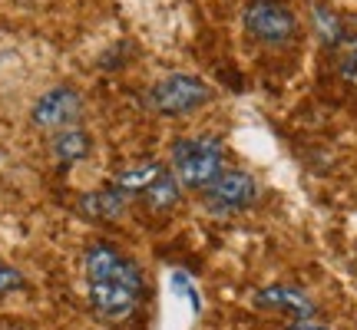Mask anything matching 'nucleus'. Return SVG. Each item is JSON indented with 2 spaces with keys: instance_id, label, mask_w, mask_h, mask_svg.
Segmentation results:
<instances>
[{
  "instance_id": "obj_11",
  "label": "nucleus",
  "mask_w": 357,
  "mask_h": 330,
  "mask_svg": "<svg viewBox=\"0 0 357 330\" xmlns=\"http://www.w3.org/2000/svg\"><path fill=\"white\" fill-rule=\"evenodd\" d=\"M182 198V182L172 175V168H166L162 175L153 182V189L142 191V205L149 208V212H172Z\"/></svg>"
},
{
  "instance_id": "obj_4",
  "label": "nucleus",
  "mask_w": 357,
  "mask_h": 330,
  "mask_svg": "<svg viewBox=\"0 0 357 330\" xmlns=\"http://www.w3.org/2000/svg\"><path fill=\"white\" fill-rule=\"evenodd\" d=\"M242 20L245 30L265 47H284L298 37V17L281 0H248Z\"/></svg>"
},
{
  "instance_id": "obj_13",
  "label": "nucleus",
  "mask_w": 357,
  "mask_h": 330,
  "mask_svg": "<svg viewBox=\"0 0 357 330\" xmlns=\"http://www.w3.org/2000/svg\"><path fill=\"white\" fill-rule=\"evenodd\" d=\"M337 73L341 79H347L351 86H357V37L344 40L337 47Z\"/></svg>"
},
{
  "instance_id": "obj_9",
  "label": "nucleus",
  "mask_w": 357,
  "mask_h": 330,
  "mask_svg": "<svg viewBox=\"0 0 357 330\" xmlns=\"http://www.w3.org/2000/svg\"><path fill=\"white\" fill-rule=\"evenodd\" d=\"M169 165H162V162H155V159H139V162H126V165H119L116 168V175L109 178L116 189L123 191V195H139L142 198V191H149L153 189V182L162 172H166Z\"/></svg>"
},
{
  "instance_id": "obj_15",
  "label": "nucleus",
  "mask_w": 357,
  "mask_h": 330,
  "mask_svg": "<svg viewBox=\"0 0 357 330\" xmlns=\"http://www.w3.org/2000/svg\"><path fill=\"white\" fill-rule=\"evenodd\" d=\"M288 330H331V327H324V324H318L314 317H307V320H294Z\"/></svg>"
},
{
  "instance_id": "obj_10",
  "label": "nucleus",
  "mask_w": 357,
  "mask_h": 330,
  "mask_svg": "<svg viewBox=\"0 0 357 330\" xmlns=\"http://www.w3.org/2000/svg\"><path fill=\"white\" fill-rule=\"evenodd\" d=\"M50 152H53L56 162L70 168V165H79L83 159H89V152H93V139H89L86 129H79V126L60 129V132H53Z\"/></svg>"
},
{
  "instance_id": "obj_6",
  "label": "nucleus",
  "mask_w": 357,
  "mask_h": 330,
  "mask_svg": "<svg viewBox=\"0 0 357 330\" xmlns=\"http://www.w3.org/2000/svg\"><path fill=\"white\" fill-rule=\"evenodd\" d=\"M79 113H83V96H79L77 86L70 83H60V86L47 89L33 109H30V123L43 132H60V129H70L79 123Z\"/></svg>"
},
{
  "instance_id": "obj_3",
  "label": "nucleus",
  "mask_w": 357,
  "mask_h": 330,
  "mask_svg": "<svg viewBox=\"0 0 357 330\" xmlns=\"http://www.w3.org/2000/svg\"><path fill=\"white\" fill-rule=\"evenodd\" d=\"M212 100V86L195 73H169L146 93V106L159 116H189Z\"/></svg>"
},
{
  "instance_id": "obj_2",
  "label": "nucleus",
  "mask_w": 357,
  "mask_h": 330,
  "mask_svg": "<svg viewBox=\"0 0 357 330\" xmlns=\"http://www.w3.org/2000/svg\"><path fill=\"white\" fill-rule=\"evenodd\" d=\"M172 175L182 189H208L225 172V146L218 136H185L172 146Z\"/></svg>"
},
{
  "instance_id": "obj_14",
  "label": "nucleus",
  "mask_w": 357,
  "mask_h": 330,
  "mask_svg": "<svg viewBox=\"0 0 357 330\" xmlns=\"http://www.w3.org/2000/svg\"><path fill=\"white\" fill-rule=\"evenodd\" d=\"M20 288H24V274H20L13 265L0 261V297H3V294L20 291Z\"/></svg>"
},
{
  "instance_id": "obj_8",
  "label": "nucleus",
  "mask_w": 357,
  "mask_h": 330,
  "mask_svg": "<svg viewBox=\"0 0 357 330\" xmlns=\"http://www.w3.org/2000/svg\"><path fill=\"white\" fill-rule=\"evenodd\" d=\"M126 208H129V195H123L113 182L102 185V189L83 191L77 198V212L83 218H89V221H116V218H123Z\"/></svg>"
},
{
  "instance_id": "obj_1",
  "label": "nucleus",
  "mask_w": 357,
  "mask_h": 330,
  "mask_svg": "<svg viewBox=\"0 0 357 330\" xmlns=\"http://www.w3.org/2000/svg\"><path fill=\"white\" fill-rule=\"evenodd\" d=\"M83 267H86L93 317L109 327H123L126 320L136 317L146 297V281L136 261H129L116 244L93 242L83 254Z\"/></svg>"
},
{
  "instance_id": "obj_7",
  "label": "nucleus",
  "mask_w": 357,
  "mask_h": 330,
  "mask_svg": "<svg viewBox=\"0 0 357 330\" xmlns=\"http://www.w3.org/2000/svg\"><path fill=\"white\" fill-rule=\"evenodd\" d=\"M255 304L265 307V311L288 314L291 320L314 317V301H311L301 288H291V284H271V288H261V291L255 294Z\"/></svg>"
},
{
  "instance_id": "obj_12",
  "label": "nucleus",
  "mask_w": 357,
  "mask_h": 330,
  "mask_svg": "<svg viewBox=\"0 0 357 330\" xmlns=\"http://www.w3.org/2000/svg\"><path fill=\"white\" fill-rule=\"evenodd\" d=\"M314 30H318L321 43H328V47H341L344 43V30H341V20L334 17L328 7H314Z\"/></svg>"
},
{
  "instance_id": "obj_5",
  "label": "nucleus",
  "mask_w": 357,
  "mask_h": 330,
  "mask_svg": "<svg viewBox=\"0 0 357 330\" xmlns=\"http://www.w3.org/2000/svg\"><path fill=\"white\" fill-rule=\"evenodd\" d=\"M258 198V182L242 168H225L222 175L202 189V202L212 215H238L245 208H252Z\"/></svg>"
}]
</instances>
